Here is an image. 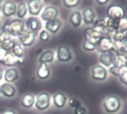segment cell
Segmentation results:
<instances>
[{"label": "cell", "instance_id": "46", "mask_svg": "<svg viewBox=\"0 0 127 114\" xmlns=\"http://www.w3.org/2000/svg\"><path fill=\"white\" fill-rule=\"evenodd\" d=\"M123 55H124L125 58H126V61H127V52H126V53H125V54H123Z\"/></svg>", "mask_w": 127, "mask_h": 114}, {"label": "cell", "instance_id": "16", "mask_svg": "<svg viewBox=\"0 0 127 114\" xmlns=\"http://www.w3.org/2000/svg\"><path fill=\"white\" fill-rule=\"evenodd\" d=\"M61 27V22L57 19L46 22L45 24V28L47 31L52 34L57 33Z\"/></svg>", "mask_w": 127, "mask_h": 114}, {"label": "cell", "instance_id": "41", "mask_svg": "<svg viewBox=\"0 0 127 114\" xmlns=\"http://www.w3.org/2000/svg\"><path fill=\"white\" fill-rule=\"evenodd\" d=\"M17 64L19 65H23L25 62V60H24V57L23 58H17Z\"/></svg>", "mask_w": 127, "mask_h": 114}, {"label": "cell", "instance_id": "30", "mask_svg": "<svg viewBox=\"0 0 127 114\" xmlns=\"http://www.w3.org/2000/svg\"><path fill=\"white\" fill-rule=\"evenodd\" d=\"M126 31H127V18L123 17V18L119 20L117 31L124 33Z\"/></svg>", "mask_w": 127, "mask_h": 114}, {"label": "cell", "instance_id": "40", "mask_svg": "<svg viewBox=\"0 0 127 114\" xmlns=\"http://www.w3.org/2000/svg\"><path fill=\"white\" fill-rule=\"evenodd\" d=\"M96 2L98 3L100 5H104L106 3H108V0H97V1H96Z\"/></svg>", "mask_w": 127, "mask_h": 114}, {"label": "cell", "instance_id": "20", "mask_svg": "<svg viewBox=\"0 0 127 114\" xmlns=\"http://www.w3.org/2000/svg\"><path fill=\"white\" fill-rule=\"evenodd\" d=\"M54 59V52L51 50H47L42 52L40 58L39 62L40 64H46L50 63Z\"/></svg>", "mask_w": 127, "mask_h": 114}, {"label": "cell", "instance_id": "29", "mask_svg": "<svg viewBox=\"0 0 127 114\" xmlns=\"http://www.w3.org/2000/svg\"><path fill=\"white\" fill-rule=\"evenodd\" d=\"M15 43H16L14 42V40H12L11 39H7V40H4L3 44H2V46L1 48H4L8 52H11V50H12V48H14Z\"/></svg>", "mask_w": 127, "mask_h": 114}, {"label": "cell", "instance_id": "13", "mask_svg": "<svg viewBox=\"0 0 127 114\" xmlns=\"http://www.w3.org/2000/svg\"><path fill=\"white\" fill-rule=\"evenodd\" d=\"M26 29L33 32L37 33V31H39L41 29L42 27V24L40 20L37 18V17H29V19H27L26 22Z\"/></svg>", "mask_w": 127, "mask_h": 114}, {"label": "cell", "instance_id": "2", "mask_svg": "<svg viewBox=\"0 0 127 114\" xmlns=\"http://www.w3.org/2000/svg\"><path fill=\"white\" fill-rule=\"evenodd\" d=\"M102 106L106 113H117L121 107V101L115 95H109L104 99Z\"/></svg>", "mask_w": 127, "mask_h": 114}, {"label": "cell", "instance_id": "7", "mask_svg": "<svg viewBox=\"0 0 127 114\" xmlns=\"http://www.w3.org/2000/svg\"><path fill=\"white\" fill-rule=\"evenodd\" d=\"M91 77L95 81H102L107 78V70L101 65H96L91 69Z\"/></svg>", "mask_w": 127, "mask_h": 114}, {"label": "cell", "instance_id": "19", "mask_svg": "<svg viewBox=\"0 0 127 114\" xmlns=\"http://www.w3.org/2000/svg\"><path fill=\"white\" fill-rule=\"evenodd\" d=\"M1 93L5 97L11 98L15 95V89L10 84L5 83L1 86Z\"/></svg>", "mask_w": 127, "mask_h": 114}, {"label": "cell", "instance_id": "24", "mask_svg": "<svg viewBox=\"0 0 127 114\" xmlns=\"http://www.w3.org/2000/svg\"><path fill=\"white\" fill-rule=\"evenodd\" d=\"M34 97L32 95L26 94L21 99V105L25 108H31L34 104Z\"/></svg>", "mask_w": 127, "mask_h": 114}, {"label": "cell", "instance_id": "27", "mask_svg": "<svg viewBox=\"0 0 127 114\" xmlns=\"http://www.w3.org/2000/svg\"><path fill=\"white\" fill-rule=\"evenodd\" d=\"M11 52L17 58H23L24 57V51H23V48L20 43H16Z\"/></svg>", "mask_w": 127, "mask_h": 114}, {"label": "cell", "instance_id": "26", "mask_svg": "<svg viewBox=\"0 0 127 114\" xmlns=\"http://www.w3.org/2000/svg\"><path fill=\"white\" fill-rule=\"evenodd\" d=\"M93 25V28L96 31H97L98 32H99L101 34L102 29L105 27V24H106V20L104 18H101V19H98L96 20L94 23Z\"/></svg>", "mask_w": 127, "mask_h": 114}, {"label": "cell", "instance_id": "14", "mask_svg": "<svg viewBox=\"0 0 127 114\" xmlns=\"http://www.w3.org/2000/svg\"><path fill=\"white\" fill-rule=\"evenodd\" d=\"M82 20L86 25L93 24L94 23L95 14L92 8H88L84 9L82 13Z\"/></svg>", "mask_w": 127, "mask_h": 114}, {"label": "cell", "instance_id": "44", "mask_svg": "<svg viewBox=\"0 0 127 114\" xmlns=\"http://www.w3.org/2000/svg\"><path fill=\"white\" fill-rule=\"evenodd\" d=\"M2 76H3V72H2V69L0 68V81L2 79Z\"/></svg>", "mask_w": 127, "mask_h": 114}, {"label": "cell", "instance_id": "5", "mask_svg": "<svg viewBox=\"0 0 127 114\" xmlns=\"http://www.w3.org/2000/svg\"><path fill=\"white\" fill-rule=\"evenodd\" d=\"M35 107L39 110H44L50 105V96L48 93L41 92L37 95L34 101Z\"/></svg>", "mask_w": 127, "mask_h": 114}, {"label": "cell", "instance_id": "25", "mask_svg": "<svg viewBox=\"0 0 127 114\" xmlns=\"http://www.w3.org/2000/svg\"><path fill=\"white\" fill-rule=\"evenodd\" d=\"M113 66H115L117 67H123L125 66H127V61L125 58V57L123 54H116L115 58L113 62Z\"/></svg>", "mask_w": 127, "mask_h": 114}, {"label": "cell", "instance_id": "3", "mask_svg": "<svg viewBox=\"0 0 127 114\" xmlns=\"http://www.w3.org/2000/svg\"><path fill=\"white\" fill-rule=\"evenodd\" d=\"M126 14L125 9L123 7L119 5H110L106 11V16L108 19H112L119 20L124 17Z\"/></svg>", "mask_w": 127, "mask_h": 114}, {"label": "cell", "instance_id": "47", "mask_svg": "<svg viewBox=\"0 0 127 114\" xmlns=\"http://www.w3.org/2000/svg\"><path fill=\"white\" fill-rule=\"evenodd\" d=\"M0 93H1V85H0Z\"/></svg>", "mask_w": 127, "mask_h": 114}, {"label": "cell", "instance_id": "45", "mask_svg": "<svg viewBox=\"0 0 127 114\" xmlns=\"http://www.w3.org/2000/svg\"><path fill=\"white\" fill-rule=\"evenodd\" d=\"M124 40L127 42V31L125 32V40Z\"/></svg>", "mask_w": 127, "mask_h": 114}, {"label": "cell", "instance_id": "31", "mask_svg": "<svg viewBox=\"0 0 127 114\" xmlns=\"http://www.w3.org/2000/svg\"><path fill=\"white\" fill-rule=\"evenodd\" d=\"M82 47H83V49L87 51H93L96 48V45L87 40H85Z\"/></svg>", "mask_w": 127, "mask_h": 114}, {"label": "cell", "instance_id": "36", "mask_svg": "<svg viewBox=\"0 0 127 114\" xmlns=\"http://www.w3.org/2000/svg\"><path fill=\"white\" fill-rule=\"evenodd\" d=\"M39 37H40V39L42 41H47V40H49V33H48L46 31L43 30V31H42L40 33Z\"/></svg>", "mask_w": 127, "mask_h": 114}, {"label": "cell", "instance_id": "34", "mask_svg": "<svg viewBox=\"0 0 127 114\" xmlns=\"http://www.w3.org/2000/svg\"><path fill=\"white\" fill-rule=\"evenodd\" d=\"M68 104L72 108H76V107L81 106V102L75 98H71L68 101Z\"/></svg>", "mask_w": 127, "mask_h": 114}, {"label": "cell", "instance_id": "6", "mask_svg": "<svg viewBox=\"0 0 127 114\" xmlns=\"http://www.w3.org/2000/svg\"><path fill=\"white\" fill-rule=\"evenodd\" d=\"M112 46H113V41L111 40V37H102L97 44H96V50L99 53H104L112 50Z\"/></svg>", "mask_w": 127, "mask_h": 114}, {"label": "cell", "instance_id": "17", "mask_svg": "<svg viewBox=\"0 0 127 114\" xmlns=\"http://www.w3.org/2000/svg\"><path fill=\"white\" fill-rule=\"evenodd\" d=\"M50 72L49 67L46 64H40L37 70V76L42 80L46 79L49 76Z\"/></svg>", "mask_w": 127, "mask_h": 114}, {"label": "cell", "instance_id": "23", "mask_svg": "<svg viewBox=\"0 0 127 114\" xmlns=\"http://www.w3.org/2000/svg\"><path fill=\"white\" fill-rule=\"evenodd\" d=\"M2 64L6 67H15L17 64V58L11 52H8V54L5 57L4 60L2 61Z\"/></svg>", "mask_w": 127, "mask_h": 114}, {"label": "cell", "instance_id": "28", "mask_svg": "<svg viewBox=\"0 0 127 114\" xmlns=\"http://www.w3.org/2000/svg\"><path fill=\"white\" fill-rule=\"evenodd\" d=\"M27 11H28V9H27V7L25 5V3L21 2V3H19V5L17 6L16 14L19 18H23L27 14Z\"/></svg>", "mask_w": 127, "mask_h": 114}, {"label": "cell", "instance_id": "43", "mask_svg": "<svg viewBox=\"0 0 127 114\" xmlns=\"http://www.w3.org/2000/svg\"><path fill=\"white\" fill-rule=\"evenodd\" d=\"M4 40H5L4 37H2V35L1 34V33H0V48L2 47V44H3Z\"/></svg>", "mask_w": 127, "mask_h": 114}, {"label": "cell", "instance_id": "9", "mask_svg": "<svg viewBox=\"0 0 127 114\" xmlns=\"http://www.w3.org/2000/svg\"><path fill=\"white\" fill-rule=\"evenodd\" d=\"M115 55H116V53L114 52L113 51H109L107 52L101 53L99 58L100 64L104 65L106 67H110L113 64Z\"/></svg>", "mask_w": 127, "mask_h": 114}, {"label": "cell", "instance_id": "22", "mask_svg": "<svg viewBox=\"0 0 127 114\" xmlns=\"http://www.w3.org/2000/svg\"><path fill=\"white\" fill-rule=\"evenodd\" d=\"M4 77H5V80L8 83L13 82L18 79V72L16 69L10 68L5 71Z\"/></svg>", "mask_w": 127, "mask_h": 114}, {"label": "cell", "instance_id": "35", "mask_svg": "<svg viewBox=\"0 0 127 114\" xmlns=\"http://www.w3.org/2000/svg\"><path fill=\"white\" fill-rule=\"evenodd\" d=\"M109 72L111 74H112L114 76H117V77H120V68L119 67H117L115 66H111L109 67V69H108Z\"/></svg>", "mask_w": 127, "mask_h": 114}, {"label": "cell", "instance_id": "38", "mask_svg": "<svg viewBox=\"0 0 127 114\" xmlns=\"http://www.w3.org/2000/svg\"><path fill=\"white\" fill-rule=\"evenodd\" d=\"M119 78H120V80L121 83L123 84L124 85L127 86V72L123 73V75H121Z\"/></svg>", "mask_w": 127, "mask_h": 114}, {"label": "cell", "instance_id": "8", "mask_svg": "<svg viewBox=\"0 0 127 114\" xmlns=\"http://www.w3.org/2000/svg\"><path fill=\"white\" fill-rule=\"evenodd\" d=\"M57 59L60 62H68L72 59V54L66 46H59L57 50Z\"/></svg>", "mask_w": 127, "mask_h": 114}, {"label": "cell", "instance_id": "18", "mask_svg": "<svg viewBox=\"0 0 127 114\" xmlns=\"http://www.w3.org/2000/svg\"><path fill=\"white\" fill-rule=\"evenodd\" d=\"M54 105L58 108H62L64 107L67 102L66 96L62 93H57L53 95L52 98Z\"/></svg>", "mask_w": 127, "mask_h": 114}, {"label": "cell", "instance_id": "42", "mask_svg": "<svg viewBox=\"0 0 127 114\" xmlns=\"http://www.w3.org/2000/svg\"><path fill=\"white\" fill-rule=\"evenodd\" d=\"M2 114H16V113L13 110H5V111L2 112Z\"/></svg>", "mask_w": 127, "mask_h": 114}, {"label": "cell", "instance_id": "37", "mask_svg": "<svg viewBox=\"0 0 127 114\" xmlns=\"http://www.w3.org/2000/svg\"><path fill=\"white\" fill-rule=\"evenodd\" d=\"M86 113V110L84 107L79 106L74 110V113L75 114H85Z\"/></svg>", "mask_w": 127, "mask_h": 114}, {"label": "cell", "instance_id": "10", "mask_svg": "<svg viewBox=\"0 0 127 114\" xmlns=\"http://www.w3.org/2000/svg\"><path fill=\"white\" fill-rule=\"evenodd\" d=\"M58 14V11L56 8L53 6H48L44 8L41 14V19L46 22L55 20Z\"/></svg>", "mask_w": 127, "mask_h": 114}, {"label": "cell", "instance_id": "48", "mask_svg": "<svg viewBox=\"0 0 127 114\" xmlns=\"http://www.w3.org/2000/svg\"><path fill=\"white\" fill-rule=\"evenodd\" d=\"M2 2V1H1V0H0V3H1Z\"/></svg>", "mask_w": 127, "mask_h": 114}, {"label": "cell", "instance_id": "33", "mask_svg": "<svg viewBox=\"0 0 127 114\" xmlns=\"http://www.w3.org/2000/svg\"><path fill=\"white\" fill-rule=\"evenodd\" d=\"M111 40L113 41H123L125 40V32H119L116 31L111 36Z\"/></svg>", "mask_w": 127, "mask_h": 114}, {"label": "cell", "instance_id": "32", "mask_svg": "<svg viewBox=\"0 0 127 114\" xmlns=\"http://www.w3.org/2000/svg\"><path fill=\"white\" fill-rule=\"evenodd\" d=\"M79 0H64L63 1V3L65 7L71 8H75L79 4Z\"/></svg>", "mask_w": 127, "mask_h": 114}, {"label": "cell", "instance_id": "4", "mask_svg": "<svg viewBox=\"0 0 127 114\" xmlns=\"http://www.w3.org/2000/svg\"><path fill=\"white\" fill-rule=\"evenodd\" d=\"M37 33L25 29L19 36V40L23 46H30L34 44Z\"/></svg>", "mask_w": 127, "mask_h": 114}, {"label": "cell", "instance_id": "1", "mask_svg": "<svg viewBox=\"0 0 127 114\" xmlns=\"http://www.w3.org/2000/svg\"><path fill=\"white\" fill-rule=\"evenodd\" d=\"M25 30V23L20 20H14L11 23H6L2 27L1 34L5 40L11 39V36L18 37Z\"/></svg>", "mask_w": 127, "mask_h": 114}, {"label": "cell", "instance_id": "15", "mask_svg": "<svg viewBox=\"0 0 127 114\" xmlns=\"http://www.w3.org/2000/svg\"><path fill=\"white\" fill-rule=\"evenodd\" d=\"M17 12V5L12 2H6L2 6V13L7 17H10L14 16Z\"/></svg>", "mask_w": 127, "mask_h": 114}, {"label": "cell", "instance_id": "21", "mask_svg": "<svg viewBox=\"0 0 127 114\" xmlns=\"http://www.w3.org/2000/svg\"><path fill=\"white\" fill-rule=\"evenodd\" d=\"M82 21V14L79 11H75L72 13L71 15L70 16V23L75 28L79 27L81 25Z\"/></svg>", "mask_w": 127, "mask_h": 114}, {"label": "cell", "instance_id": "39", "mask_svg": "<svg viewBox=\"0 0 127 114\" xmlns=\"http://www.w3.org/2000/svg\"><path fill=\"white\" fill-rule=\"evenodd\" d=\"M7 54H8V51H5L2 48H0V63L2 62V61L4 60L5 57L6 56Z\"/></svg>", "mask_w": 127, "mask_h": 114}, {"label": "cell", "instance_id": "11", "mask_svg": "<svg viewBox=\"0 0 127 114\" xmlns=\"http://www.w3.org/2000/svg\"><path fill=\"white\" fill-rule=\"evenodd\" d=\"M102 37V34L97 31L94 30L93 28L88 27L85 30V40H87L96 45Z\"/></svg>", "mask_w": 127, "mask_h": 114}, {"label": "cell", "instance_id": "12", "mask_svg": "<svg viewBox=\"0 0 127 114\" xmlns=\"http://www.w3.org/2000/svg\"><path fill=\"white\" fill-rule=\"evenodd\" d=\"M43 8L42 2L40 0H31L28 1L27 9L29 14L32 16H37L41 11Z\"/></svg>", "mask_w": 127, "mask_h": 114}]
</instances>
